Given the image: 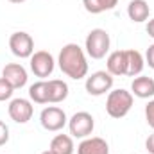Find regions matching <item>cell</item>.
Segmentation results:
<instances>
[{
  "mask_svg": "<svg viewBox=\"0 0 154 154\" xmlns=\"http://www.w3.org/2000/svg\"><path fill=\"white\" fill-rule=\"evenodd\" d=\"M59 68L61 72L70 79H82L88 74V59H86V52L77 45V43H66L57 57Z\"/></svg>",
  "mask_w": 154,
  "mask_h": 154,
  "instance_id": "cell-1",
  "label": "cell"
},
{
  "mask_svg": "<svg viewBox=\"0 0 154 154\" xmlns=\"http://www.w3.org/2000/svg\"><path fill=\"white\" fill-rule=\"evenodd\" d=\"M133 108V93L120 88L109 91L106 99V111L111 118H124Z\"/></svg>",
  "mask_w": 154,
  "mask_h": 154,
  "instance_id": "cell-2",
  "label": "cell"
},
{
  "mask_svg": "<svg viewBox=\"0 0 154 154\" xmlns=\"http://www.w3.org/2000/svg\"><path fill=\"white\" fill-rule=\"evenodd\" d=\"M109 45H111V39H109L108 31H104V29H91L84 41L86 54L91 59L106 57V54L109 52Z\"/></svg>",
  "mask_w": 154,
  "mask_h": 154,
  "instance_id": "cell-3",
  "label": "cell"
},
{
  "mask_svg": "<svg viewBox=\"0 0 154 154\" xmlns=\"http://www.w3.org/2000/svg\"><path fill=\"white\" fill-rule=\"evenodd\" d=\"M68 129H70V134L72 138H88L93 129H95V120L93 116L90 115L88 111H77L75 115L68 120Z\"/></svg>",
  "mask_w": 154,
  "mask_h": 154,
  "instance_id": "cell-4",
  "label": "cell"
},
{
  "mask_svg": "<svg viewBox=\"0 0 154 154\" xmlns=\"http://www.w3.org/2000/svg\"><path fill=\"white\" fill-rule=\"evenodd\" d=\"M113 75L108 70H99L93 72L90 77H86V91L93 97H100L113 88Z\"/></svg>",
  "mask_w": 154,
  "mask_h": 154,
  "instance_id": "cell-5",
  "label": "cell"
},
{
  "mask_svg": "<svg viewBox=\"0 0 154 154\" xmlns=\"http://www.w3.org/2000/svg\"><path fill=\"white\" fill-rule=\"evenodd\" d=\"M9 48L16 57L27 59L34 54V39L29 32H23V31L13 32L9 38Z\"/></svg>",
  "mask_w": 154,
  "mask_h": 154,
  "instance_id": "cell-6",
  "label": "cell"
},
{
  "mask_svg": "<svg viewBox=\"0 0 154 154\" xmlns=\"http://www.w3.org/2000/svg\"><path fill=\"white\" fill-rule=\"evenodd\" d=\"M39 122H41L43 129H47V131H50V133H56V131H61V129L66 125L68 118H66V113H65L61 108H57V106H48V108H45V109L41 111Z\"/></svg>",
  "mask_w": 154,
  "mask_h": 154,
  "instance_id": "cell-7",
  "label": "cell"
},
{
  "mask_svg": "<svg viewBox=\"0 0 154 154\" xmlns=\"http://www.w3.org/2000/svg\"><path fill=\"white\" fill-rule=\"evenodd\" d=\"M29 59H31V70H32V74L36 77L45 79V77H48L54 72L56 61H54V57H52L50 52H47V50H38V52H34Z\"/></svg>",
  "mask_w": 154,
  "mask_h": 154,
  "instance_id": "cell-8",
  "label": "cell"
},
{
  "mask_svg": "<svg viewBox=\"0 0 154 154\" xmlns=\"http://www.w3.org/2000/svg\"><path fill=\"white\" fill-rule=\"evenodd\" d=\"M34 113V108L31 104V100L27 99H13L9 102V116L11 120H14L16 124H27Z\"/></svg>",
  "mask_w": 154,
  "mask_h": 154,
  "instance_id": "cell-9",
  "label": "cell"
},
{
  "mask_svg": "<svg viewBox=\"0 0 154 154\" xmlns=\"http://www.w3.org/2000/svg\"><path fill=\"white\" fill-rule=\"evenodd\" d=\"M2 77L14 88V90H18V88H23L25 84H27V70L20 65V63H9V65H5L4 66V70H2Z\"/></svg>",
  "mask_w": 154,
  "mask_h": 154,
  "instance_id": "cell-10",
  "label": "cell"
},
{
  "mask_svg": "<svg viewBox=\"0 0 154 154\" xmlns=\"http://www.w3.org/2000/svg\"><path fill=\"white\" fill-rule=\"evenodd\" d=\"M77 154H109V145L104 138L88 136L77 145Z\"/></svg>",
  "mask_w": 154,
  "mask_h": 154,
  "instance_id": "cell-11",
  "label": "cell"
},
{
  "mask_svg": "<svg viewBox=\"0 0 154 154\" xmlns=\"http://www.w3.org/2000/svg\"><path fill=\"white\" fill-rule=\"evenodd\" d=\"M106 66H108V72L113 77L125 75L127 74V52L125 50H115V52H111L108 56Z\"/></svg>",
  "mask_w": 154,
  "mask_h": 154,
  "instance_id": "cell-12",
  "label": "cell"
},
{
  "mask_svg": "<svg viewBox=\"0 0 154 154\" xmlns=\"http://www.w3.org/2000/svg\"><path fill=\"white\" fill-rule=\"evenodd\" d=\"M131 93H133V97H138V99L154 97V79L145 75L134 77L131 82Z\"/></svg>",
  "mask_w": 154,
  "mask_h": 154,
  "instance_id": "cell-13",
  "label": "cell"
},
{
  "mask_svg": "<svg viewBox=\"0 0 154 154\" xmlns=\"http://www.w3.org/2000/svg\"><path fill=\"white\" fill-rule=\"evenodd\" d=\"M149 14H151V7L145 0H131L129 2V5H127L129 20H133L136 23H142V22L149 20Z\"/></svg>",
  "mask_w": 154,
  "mask_h": 154,
  "instance_id": "cell-14",
  "label": "cell"
},
{
  "mask_svg": "<svg viewBox=\"0 0 154 154\" xmlns=\"http://www.w3.org/2000/svg\"><path fill=\"white\" fill-rule=\"evenodd\" d=\"M68 97V84L61 79H52L48 81V102L57 104L63 102Z\"/></svg>",
  "mask_w": 154,
  "mask_h": 154,
  "instance_id": "cell-15",
  "label": "cell"
},
{
  "mask_svg": "<svg viewBox=\"0 0 154 154\" xmlns=\"http://www.w3.org/2000/svg\"><path fill=\"white\" fill-rule=\"evenodd\" d=\"M127 52V74L129 77H136L143 72V66H145V57L142 56V52L134 50V48H129L125 50Z\"/></svg>",
  "mask_w": 154,
  "mask_h": 154,
  "instance_id": "cell-16",
  "label": "cell"
},
{
  "mask_svg": "<svg viewBox=\"0 0 154 154\" xmlns=\"http://www.w3.org/2000/svg\"><path fill=\"white\" fill-rule=\"evenodd\" d=\"M50 151L56 154H74V138L70 134H56L50 142Z\"/></svg>",
  "mask_w": 154,
  "mask_h": 154,
  "instance_id": "cell-17",
  "label": "cell"
},
{
  "mask_svg": "<svg viewBox=\"0 0 154 154\" xmlns=\"http://www.w3.org/2000/svg\"><path fill=\"white\" fill-rule=\"evenodd\" d=\"M29 97L36 104H48V82L47 81H38V82L31 84Z\"/></svg>",
  "mask_w": 154,
  "mask_h": 154,
  "instance_id": "cell-18",
  "label": "cell"
},
{
  "mask_svg": "<svg viewBox=\"0 0 154 154\" xmlns=\"http://www.w3.org/2000/svg\"><path fill=\"white\" fill-rule=\"evenodd\" d=\"M118 0H82V5L88 13L91 14H100L104 11H111L115 9Z\"/></svg>",
  "mask_w": 154,
  "mask_h": 154,
  "instance_id": "cell-19",
  "label": "cell"
},
{
  "mask_svg": "<svg viewBox=\"0 0 154 154\" xmlns=\"http://www.w3.org/2000/svg\"><path fill=\"white\" fill-rule=\"evenodd\" d=\"M13 91H14V88H13L4 77H0V102L9 100V99L13 97Z\"/></svg>",
  "mask_w": 154,
  "mask_h": 154,
  "instance_id": "cell-20",
  "label": "cell"
},
{
  "mask_svg": "<svg viewBox=\"0 0 154 154\" xmlns=\"http://www.w3.org/2000/svg\"><path fill=\"white\" fill-rule=\"evenodd\" d=\"M145 120H147L149 127L154 129V100H149V104L145 106Z\"/></svg>",
  "mask_w": 154,
  "mask_h": 154,
  "instance_id": "cell-21",
  "label": "cell"
},
{
  "mask_svg": "<svg viewBox=\"0 0 154 154\" xmlns=\"http://www.w3.org/2000/svg\"><path fill=\"white\" fill-rule=\"evenodd\" d=\"M9 142V127L0 120V147Z\"/></svg>",
  "mask_w": 154,
  "mask_h": 154,
  "instance_id": "cell-22",
  "label": "cell"
},
{
  "mask_svg": "<svg viewBox=\"0 0 154 154\" xmlns=\"http://www.w3.org/2000/svg\"><path fill=\"white\" fill-rule=\"evenodd\" d=\"M145 63L154 70V43L149 45V48H147V52H145Z\"/></svg>",
  "mask_w": 154,
  "mask_h": 154,
  "instance_id": "cell-23",
  "label": "cell"
},
{
  "mask_svg": "<svg viewBox=\"0 0 154 154\" xmlns=\"http://www.w3.org/2000/svg\"><path fill=\"white\" fill-rule=\"evenodd\" d=\"M145 149L149 151V154H154V133L149 134V138L145 140Z\"/></svg>",
  "mask_w": 154,
  "mask_h": 154,
  "instance_id": "cell-24",
  "label": "cell"
},
{
  "mask_svg": "<svg viewBox=\"0 0 154 154\" xmlns=\"http://www.w3.org/2000/svg\"><path fill=\"white\" fill-rule=\"evenodd\" d=\"M145 31H147V34H149V36L154 39V18L147 22V25H145Z\"/></svg>",
  "mask_w": 154,
  "mask_h": 154,
  "instance_id": "cell-25",
  "label": "cell"
},
{
  "mask_svg": "<svg viewBox=\"0 0 154 154\" xmlns=\"http://www.w3.org/2000/svg\"><path fill=\"white\" fill-rule=\"evenodd\" d=\"M9 2H13V4H22V2H25V0H9Z\"/></svg>",
  "mask_w": 154,
  "mask_h": 154,
  "instance_id": "cell-26",
  "label": "cell"
},
{
  "mask_svg": "<svg viewBox=\"0 0 154 154\" xmlns=\"http://www.w3.org/2000/svg\"><path fill=\"white\" fill-rule=\"evenodd\" d=\"M41 154H56V152H52V151L48 149V151H45V152H41Z\"/></svg>",
  "mask_w": 154,
  "mask_h": 154,
  "instance_id": "cell-27",
  "label": "cell"
}]
</instances>
